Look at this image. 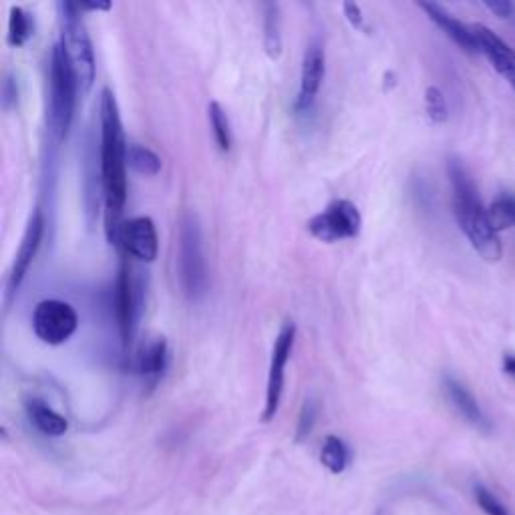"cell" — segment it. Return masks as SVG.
Masks as SVG:
<instances>
[{
	"mask_svg": "<svg viewBox=\"0 0 515 515\" xmlns=\"http://www.w3.org/2000/svg\"><path fill=\"white\" fill-rule=\"evenodd\" d=\"M101 186L105 200V228L109 242H117L121 216L127 202V147L115 95L109 87L101 93Z\"/></svg>",
	"mask_w": 515,
	"mask_h": 515,
	"instance_id": "6da1fadb",
	"label": "cell"
},
{
	"mask_svg": "<svg viewBox=\"0 0 515 515\" xmlns=\"http://www.w3.org/2000/svg\"><path fill=\"white\" fill-rule=\"evenodd\" d=\"M447 171L453 190V214L461 232L485 262H499L503 246L487 220V208H483L473 180L457 159H449Z\"/></svg>",
	"mask_w": 515,
	"mask_h": 515,
	"instance_id": "7a4b0ae2",
	"label": "cell"
},
{
	"mask_svg": "<svg viewBox=\"0 0 515 515\" xmlns=\"http://www.w3.org/2000/svg\"><path fill=\"white\" fill-rule=\"evenodd\" d=\"M49 105H47V123L57 141H63L71 129L77 103V77L75 71L61 47L55 45L49 59Z\"/></svg>",
	"mask_w": 515,
	"mask_h": 515,
	"instance_id": "3957f363",
	"label": "cell"
},
{
	"mask_svg": "<svg viewBox=\"0 0 515 515\" xmlns=\"http://www.w3.org/2000/svg\"><path fill=\"white\" fill-rule=\"evenodd\" d=\"M59 17L63 31L61 47L75 71L81 91L87 93L95 81V53L83 21V11L79 9V3L65 0V3H59Z\"/></svg>",
	"mask_w": 515,
	"mask_h": 515,
	"instance_id": "277c9868",
	"label": "cell"
},
{
	"mask_svg": "<svg viewBox=\"0 0 515 515\" xmlns=\"http://www.w3.org/2000/svg\"><path fill=\"white\" fill-rule=\"evenodd\" d=\"M180 284L190 300H202L208 292V264L204 252V238L200 222L194 214H188L180 226V250H178Z\"/></svg>",
	"mask_w": 515,
	"mask_h": 515,
	"instance_id": "5b68a950",
	"label": "cell"
},
{
	"mask_svg": "<svg viewBox=\"0 0 515 515\" xmlns=\"http://www.w3.org/2000/svg\"><path fill=\"white\" fill-rule=\"evenodd\" d=\"M306 228L312 238L324 244H334L357 238L363 228V216L353 202L336 200L324 212L310 218Z\"/></svg>",
	"mask_w": 515,
	"mask_h": 515,
	"instance_id": "8992f818",
	"label": "cell"
},
{
	"mask_svg": "<svg viewBox=\"0 0 515 515\" xmlns=\"http://www.w3.org/2000/svg\"><path fill=\"white\" fill-rule=\"evenodd\" d=\"M294 340H296V326L292 320H288L280 328V332L274 340V347H272L268 381H266V403H264V413H262L264 423L272 421L280 409L284 381H286V365H288L292 349H294Z\"/></svg>",
	"mask_w": 515,
	"mask_h": 515,
	"instance_id": "52a82bcc",
	"label": "cell"
},
{
	"mask_svg": "<svg viewBox=\"0 0 515 515\" xmlns=\"http://www.w3.org/2000/svg\"><path fill=\"white\" fill-rule=\"evenodd\" d=\"M79 326V316L69 302L43 300L33 312V330L45 345L57 347L67 342Z\"/></svg>",
	"mask_w": 515,
	"mask_h": 515,
	"instance_id": "ba28073f",
	"label": "cell"
},
{
	"mask_svg": "<svg viewBox=\"0 0 515 515\" xmlns=\"http://www.w3.org/2000/svg\"><path fill=\"white\" fill-rule=\"evenodd\" d=\"M115 246H121L123 252L139 262H155L159 252V238L151 218L137 216L121 224Z\"/></svg>",
	"mask_w": 515,
	"mask_h": 515,
	"instance_id": "9c48e42d",
	"label": "cell"
},
{
	"mask_svg": "<svg viewBox=\"0 0 515 515\" xmlns=\"http://www.w3.org/2000/svg\"><path fill=\"white\" fill-rule=\"evenodd\" d=\"M43 236H45V218H43V212L37 210L27 226V232L21 240V246L15 254V260H13V266H11V272H9V298H13L21 284L25 282L39 250H41V244H43Z\"/></svg>",
	"mask_w": 515,
	"mask_h": 515,
	"instance_id": "30bf717a",
	"label": "cell"
},
{
	"mask_svg": "<svg viewBox=\"0 0 515 515\" xmlns=\"http://www.w3.org/2000/svg\"><path fill=\"white\" fill-rule=\"evenodd\" d=\"M326 75V55L320 41H312L306 47L302 69H300V87L296 97V111L306 113L316 101V95L324 83Z\"/></svg>",
	"mask_w": 515,
	"mask_h": 515,
	"instance_id": "8fae6325",
	"label": "cell"
},
{
	"mask_svg": "<svg viewBox=\"0 0 515 515\" xmlns=\"http://www.w3.org/2000/svg\"><path fill=\"white\" fill-rule=\"evenodd\" d=\"M115 316L121 332L123 347H129L135 326V294L131 282V268L127 260L121 262L117 282H115Z\"/></svg>",
	"mask_w": 515,
	"mask_h": 515,
	"instance_id": "7c38bea8",
	"label": "cell"
},
{
	"mask_svg": "<svg viewBox=\"0 0 515 515\" xmlns=\"http://www.w3.org/2000/svg\"><path fill=\"white\" fill-rule=\"evenodd\" d=\"M471 31H473V35L477 39L479 53H483L487 57L491 67L505 81L515 77V51L507 43H503L491 29H487V27H483L479 23L471 25Z\"/></svg>",
	"mask_w": 515,
	"mask_h": 515,
	"instance_id": "4fadbf2b",
	"label": "cell"
},
{
	"mask_svg": "<svg viewBox=\"0 0 515 515\" xmlns=\"http://www.w3.org/2000/svg\"><path fill=\"white\" fill-rule=\"evenodd\" d=\"M419 9L425 11V15L467 55H477L479 53V45L477 39L471 31V27L463 25L461 21H457L453 15H449L441 5L437 3H419Z\"/></svg>",
	"mask_w": 515,
	"mask_h": 515,
	"instance_id": "5bb4252c",
	"label": "cell"
},
{
	"mask_svg": "<svg viewBox=\"0 0 515 515\" xmlns=\"http://www.w3.org/2000/svg\"><path fill=\"white\" fill-rule=\"evenodd\" d=\"M443 389H445V395H447L451 407H453L469 425H473L475 429L485 431V433L489 431V421H487V417L483 415V411H481V407L477 405L475 397H473L459 381H455L453 377H445Z\"/></svg>",
	"mask_w": 515,
	"mask_h": 515,
	"instance_id": "9a60e30c",
	"label": "cell"
},
{
	"mask_svg": "<svg viewBox=\"0 0 515 515\" xmlns=\"http://www.w3.org/2000/svg\"><path fill=\"white\" fill-rule=\"evenodd\" d=\"M165 369H167V342L163 336H159L143 351L139 359V373L145 379L147 387L155 389Z\"/></svg>",
	"mask_w": 515,
	"mask_h": 515,
	"instance_id": "2e32d148",
	"label": "cell"
},
{
	"mask_svg": "<svg viewBox=\"0 0 515 515\" xmlns=\"http://www.w3.org/2000/svg\"><path fill=\"white\" fill-rule=\"evenodd\" d=\"M27 413H29V419L33 421V425L49 437H61L69 429L67 419L61 413H57L55 409H51L49 405H45L43 401H29Z\"/></svg>",
	"mask_w": 515,
	"mask_h": 515,
	"instance_id": "e0dca14e",
	"label": "cell"
},
{
	"mask_svg": "<svg viewBox=\"0 0 515 515\" xmlns=\"http://www.w3.org/2000/svg\"><path fill=\"white\" fill-rule=\"evenodd\" d=\"M487 220L497 236L511 230L515 226V198L511 194H499L487 208Z\"/></svg>",
	"mask_w": 515,
	"mask_h": 515,
	"instance_id": "ac0fdd59",
	"label": "cell"
},
{
	"mask_svg": "<svg viewBox=\"0 0 515 515\" xmlns=\"http://www.w3.org/2000/svg\"><path fill=\"white\" fill-rule=\"evenodd\" d=\"M264 13V47L270 59H278L282 53V33H280V7L276 3L262 5Z\"/></svg>",
	"mask_w": 515,
	"mask_h": 515,
	"instance_id": "d6986e66",
	"label": "cell"
},
{
	"mask_svg": "<svg viewBox=\"0 0 515 515\" xmlns=\"http://www.w3.org/2000/svg\"><path fill=\"white\" fill-rule=\"evenodd\" d=\"M127 165H131L137 174L153 178L161 171V157L141 143H129L127 147Z\"/></svg>",
	"mask_w": 515,
	"mask_h": 515,
	"instance_id": "ffe728a7",
	"label": "cell"
},
{
	"mask_svg": "<svg viewBox=\"0 0 515 515\" xmlns=\"http://www.w3.org/2000/svg\"><path fill=\"white\" fill-rule=\"evenodd\" d=\"M320 461L330 473H342L349 463V449L338 437L330 435V437H326V441L322 445Z\"/></svg>",
	"mask_w": 515,
	"mask_h": 515,
	"instance_id": "44dd1931",
	"label": "cell"
},
{
	"mask_svg": "<svg viewBox=\"0 0 515 515\" xmlns=\"http://www.w3.org/2000/svg\"><path fill=\"white\" fill-rule=\"evenodd\" d=\"M33 35L31 15L23 7H11L9 17V45L25 47Z\"/></svg>",
	"mask_w": 515,
	"mask_h": 515,
	"instance_id": "7402d4cb",
	"label": "cell"
},
{
	"mask_svg": "<svg viewBox=\"0 0 515 515\" xmlns=\"http://www.w3.org/2000/svg\"><path fill=\"white\" fill-rule=\"evenodd\" d=\"M208 115H210V125L214 131L216 145L220 147V151L228 153L232 147V131H230V121L224 107L218 101H212L208 105Z\"/></svg>",
	"mask_w": 515,
	"mask_h": 515,
	"instance_id": "603a6c76",
	"label": "cell"
},
{
	"mask_svg": "<svg viewBox=\"0 0 515 515\" xmlns=\"http://www.w3.org/2000/svg\"><path fill=\"white\" fill-rule=\"evenodd\" d=\"M425 105H427V115L433 123H445L447 121V101L445 95L439 87L431 85L425 91Z\"/></svg>",
	"mask_w": 515,
	"mask_h": 515,
	"instance_id": "cb8c5ba5",
	"label": "cell"
},
{
	"mask_svg": "<svg viewBox=\"0 0 515 515\" xmlns=\"http://www.w3.org/2000/svg\"><path fill=\"white\" fill-rule=\"evenodd\" d=\"M475 499H477V505L487 513V515H511L507 511V507L485 487L477 485L475 487Z\"/></svg>",
	"mask_w": 515,
	"mask_h": 515,
	"instance_id": "d4e9b609",
	"label": "cell"
},
{
	"mask_svg": "<svg viewBox=\"0 0 515 515\" xmlns=\"http://www.w3.org/2000/svg\"><path fill=\"white\" fill-rule=\"evenodd\" d=\"M483 7L491 11L497 19H509L513 15V5L507 3V0H487Z\"/></svg>",
	"mask_w": 515,
	"mask_h": 515,
	"instance_id": "484cf974",
	"label": "cell"
},
{
	"mask_svg": "<svg viewBox=\"0 0 515 515\" xmlns=\"http://www.w3.org/2000/svg\"><path fill=\"white\" fill-rule=\"evenodd\" d=\"M342 11H345L349 23H351L355 29L365 31V17H363V11H361V7H359L357 3H345V5H342Z\"/></svg>",
	"mask_w": 515,
	"mask_h": 515,
	"instance_id": "4316f807",
	"label": "cell"
},
{
	"mask_svg": "<svg viewBox=\"0 0 515 515\" xmlns=\"http://www.w3.org/2000/svg\"><path fill=\"white\" fill-rule=\"evenodd\" d=\"M312 421H314V405L308 401V403H304V409H302V415H300V425H298V435L300 437L308 435V431L312 427Z\"/></svg>",
	"mask_w": 515,
	"mask_h": 515,
	"instance_id": "83f0119b",
	"label": "cell"
},
{
	"mask_svg": "<svg viewBox=\"0 0 515 515\" xmlns=\"http://www.w3.org/2000/svg\"><path fill=\"white\" fill-rule=\"evenodd\" d=\"M79 9L83 13H99V11H109L111 3H79Z\"/></svg>",
	"mask_w": 515,
	"mask_h": 515,
	"instance_id": "f1b7e54d",
	"label": "cell"
},
{
	"mask_svg": "<svg viewBox=\"0 0 515 515\" xmlns=\"http://www.w3.org/2000/svg\"><path fill=\"white\" fill-rule=\"evenodd\" d=\"M503 371L515 379V357L513 355H505L503 357Z\"/></svg>",
	"mask_w": 515,
	"mask_h": 515,
	"instance_id": "f546056e",
	"label": "cell"
},
{
	"mask_svg": "<svg viewBox=\"0 0 515 515\" xmlns=\"http://www.w3.org/2000/svg\"><path fill=\"white\" fill-rule=\"evenodd\" d=\"M507 83H509V85H511V89H513V91H515V77H511V79H509V81H507Z\"/></svg>",
	"mask_w": 515,
	"mask_h": 515,
	"instance_id": "4dcf8cb0",
	"label": "cell"
}]
</instances>
